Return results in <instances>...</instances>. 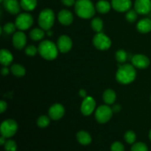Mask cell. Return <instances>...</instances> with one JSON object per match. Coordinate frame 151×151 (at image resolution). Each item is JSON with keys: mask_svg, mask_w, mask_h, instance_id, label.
Masks as SVG:
<instances>
[{"mask_svg": "<svg viewBox=\"0 0 151 151\" xmlns=\"http://www.w3.org/2000/svg\"><path fill=\"white\" fill-rule=\"evenodd\" d=\"M58 19L59 22L61 24L70 25L73 22V15L69 10H61L58 13Z\"/></svg>", "mask_w": 151, "mask_h": 151, "instance_id": "e0dca14e", "label": "cell"}, {"mask_svg": "<svg viewBox=\"0 0 151 151\" xmlns=\"http://www.w3.org/2000/svg\"><path fill=\"white\" fill-rule=\"evenodd\" d=\"M3 6L8 13L16 15L20 12L21 4L18 0H4Z\"/></svg>", "mask_w": 151, "mask_h": 151, "instance_id": "2e32d148", "label": "cell"}, {"mask_svg": "<svg viewBox=\"0 0 151 151\" xmlns=\"http://www.w3.org/2000/svg\"><path fill=\"white\" fill-rule=\"evenodd\" d=\"M61 1L64 5L67 6V7H71L76 3L75 0H61Z\"/></svg>", "mask_w": 151, "mask_h": 151, "instance_id": "d590c367", "label": "cell"}, {"mask_svg": "<svg viewBox=\"0 0 151 151\" xmlns=\"http://www.w3.org/2000/svg\"><path fill=\"white\" fill-rule=\"evenodd\" d=\"M6 142V138L4 137H3V136H1V137L0 138V145H4V144H5Z\"/></svg>", "mask_w": 151, "mask_h": 151, "instance_id": "60d3db41", "label": "cell"}, {"mask_svg": "<svg viewBox=\"0 0 151 151\" xmlns=\"http://www.w3.org/2000/svg\"><path fill=\"white\" fill-rule=\"evenodd\" d=\"M93 44L100 50H107L111 46L110 38L103 32H97L93 38Z\"/></svg>", "mask_w": 151, "mask_h": 151, "instance_id": "ba28073f", "label": "cell"}, {"mask_svg": "<svg viewBox=\"0 0 151 151\" xmlns=\"http://www.w3.org/2000/svg\"><path fill=\"white\" fill-rule=\"evenodd\" d=\"M132 5L131 0H112L111 6L116 11L126 12L130 10Z\"/></svg>", "mask_w": 151, "mask_h": 151, "instance_id": "5bb4252c", "label": "cell"}, {"mask_svg": "<svg viewBox=\"0 0 151 151\" xmlns=\"http://www.w3.org/2000/svg\"><path fill=\"white\" fill-rule=\"evenodd\" d=\"M96 106V102L91 97H86L83 99L81 104V113L85 116H89L94 112Z\"/></svg>", "mask_w": 151, "mask_h": 151, "instance_id": "9c48e42d", "label": "cell"}, {"mask_svg": "<svg viewBox=\"0 0 151 151\" xmlns=\"http://www.w3.org/2000/svg\"><path fill=\"white\" fill-rule=\"evenodd\" d=\"M113 111L108 105H103L97 108L95 112V118L99 123L104 124L109 122L112 117Z\"/></svg>", "mask_w": 151, "mask_h": 151, "instance_id": "5b68a950", "label": "cell"}, {"mask_svg": "<svg viewBox=\"0 0 151 151\" xmlns=\"http://www.w3.org/2000/svg\"><path fill=\"white\" fill-rule=\"evenodd\" d=\"M4 150L6 151H16L17 149V145H16V142L13 140L9 139L6 141L5 144L4 145Z\"/></svg>", "mask_w": 151, "mask_h": 151, "instance_id": "4dcf8cb0", "label": "cell"}, {"mask_svg": "<svg viewBox=\"0 0 151 151\" xmlns=\"http://www.w3.org/2000/svg\"><path fill=\"white\" fill-rule=\"evenodd\" d=\"M57 47L62 53H66L70 51L72 47V41L68 35H63L58 39Z\"/></svg>", "mask_w": 151, "mask_h": 151, "instance_id": "30bf717a", "label": "cell"}, {"mask_svg": "<svg viewBox=\"0 0 151 151\" xmlns=\"http://www.w3.org/2000/svg\"><path fill=\"white\" fill-rule=\"evenodd\" d=\"M38 52L43 58L48 60H54L57 58L58 48L57 46L49 40L41 41L38 46Z\"/></svg>", "mask_w": 151, "mask_h": 151, "instance_id": "3957f363", "label": "cell"}, {"mask_svg": "<svg viewBox=\"0 0 151 151\" xmlns=\"http://www.w3.org/2000/svg\"><path fill=\"white\" fill-rule=\"evenodd\" d=\"M111 109H112V111H113V112H114V113H118V112H119L121 111L122 107H121L120 105L116 104V105H114L113 107H112Z\"/></svg>", "mask_w": 151, "mask_h": 151, "instance_id": "74e56055", "label": "cell"}, {"mask_svg": "<svg viewBox=\"0 0 151 151\" xmlns=\"http://www.w3.org/2000/svg\"><path fill=\"white\" fill-rule=\"evenodd\" d=\"M115 58H116V60H117L119 63H125L127 60V58H128V55L127 52L123 50H119L118 51H116V54H115Z\"/></svg>", "mask_w": 151, "mask_h": 151, "instance_id": "83f0119b", "label": "cell"}, {"mask_svg": "<svg viewBox=\"0 0 151 151\" xmlns=\"http://www.w3.org/2000/svg\"><path fill=\"white\" fill-rule=\"evenodd\" d=\"M125 17H126L127 21L128 22L133 23L137 19V12L135 10H129L128 11H127Z\"/></svg>", "mask_w": 151, "mask_h": 151, "instance_id": "1f68e13d", "label": "cell"}, {"mask_svg": "<svg viewBox=\"0 0 151 151\" xmlns=\"http://www.w3.org/2000/svg\"><path fill=\"white\" fill-rule=\"evenodd\" d=\"M20 4L22 8L26 11H32L36 7L37 0H21Z\"/></svg>", "mask_w": 151, "mask_h": 151, "instance_id": "603a6c76", "label": "cell"}, {"mask_svg": "<svg viewBox=\"0 0 151 151\" xmlns=\"http://www.w3.org/2000/svg\"><path fill=\"white\" fill-rule=\"evenodd\" d=\"M55 22V13L51 9H44L38 16V24L44 30H50Z\"/></svg>", "mask_w": 151, "mask_h": 151, "instance_id": "277c9868", "label": "cell"}, {"mask_svg": "<svg viewBox=\"0 0 151 151\" xmlns=\"http://www.w3.org/2000/svg\"><path fill=\"white\" fill-rule=\"evenodd\" d=\"M18 131V124L11 119H6L1 125V134L5 138H10L16 134Z\"/></svg>", "mask_w": 151, "mask_h": 151, "instance_id": "8992f818", "label": "cell"}, {"mask_svg": "<svg viewBox=\"0 0 151 151\" xmlns=\"http://www.w3.org/2000/svg\"><path fill=\"white\" fill-rule=\"evenodd\" d=\"M132 64L138 69H146L150 65V60L144 55H136L131 59Z\"/></svg>", "mask_w": 151, "mask_h": 151, "instance_id": "9a60e30c", "label": "cell"}, {"mask_svg": "<svg viewBox=\"0 0 151 151\" xmlns=\"http://www.w3.org/2000/svg\"><path fill=\"white\" fill-rule=\"evenodd\" d=\"M91 28L97 32H100L103 28V22L100 18H94L91 21Z\"/></svg>", "mask_w": 151, "mask_h": 151, "instance_id": "484cf974", "label": "cell"}, {"mask_svg": "<svg viewBox=\"0 0 151 151\" xmlns=\"http://www.w3.org/2000/svg\"><path fill=\"white\" fill-rule=\"evenodd\" d=\"M16 27L21 31L27 30L29 29L33 24V18L32 15L27 13H23L19 14L16 17Z\"/></svg>", "mask_w": 151, "mask_h": 151, "instance_id": "52a82bcc", "label": "cell"}, {"mask_svg": "<svg viewBox=\"0 0 151 151\" xmlns=\"http://www.w3.org/2000/svg\"><path fill=\"white\" fill-rule=\"evenodd\" d=\"M111 4L106 0H100L96 4V10L100 13H107L110 11Z\"/></svg>", "mask_w": 151, "mask_h": 151, "instance_id": "7402d4cb", "label": "cell"}, {"mask_svg": "<svg viewBox=\"0 0 151 151\" xmlns=\"http://www.w3.org/2000/svg\"><path fill=\"white\" fill-rule=\"evenodd\" d=\"M149 138H150V139L151 140V130H150V133H149Z\"/></svg>", "mask_w": 151, "mask_h": 151, "instance_id": "b9f144b4", "label": "cell"}, {"mask_svg": "<svg viewBox=\"0 0 151 151\" xmlns=\"http://www.w3.org/2000/svg\"><path fill=\"white\" fill-rule=\"evenodd\" d=\"M50 118L47 116H45V115H42V116H40L38 117V120H37V125H38V127L43 128L48 126L50 125Z\"/></svg>", "mask_w": 151, "mask_h": 151, "instance_id": "4316f807", "label": "cell"}, {"mask_svg": "<svg viewBox=\"0 0 151 151\" xmlns=\"http://www.w3.org/2000/svg\"><path fill=\"white\" fill-rule=\"evenodd\" d=\"M11 72L16 77H23L26 73L25 68L20 64H13L11 66Z\"/></svg>", "mask_w": 151, "mask_h": 151, "instance_id": "d4e9b609", "label": "cell"}, {"mask_svg": "<svg viewBox=\"0 0 151 151\" xmlns=\"http://www.w3.org/2000/svg\"><path fill=\"white\" fill-rule=\"evenodd\" d=\"M65 113L64 107L61 104L55 103L49 109V116L53 120H58L61 119Z\"/></svg>", "mask_w": 151, "mask_h": 151, "instance_id": "7c38bea8", "label": "cell"}, {"mask_svg": "<svg viewBox=\"0 0 151 151\" xmlns=\"http://www.w3.org/2000/svg\"><path fill=\"white\" fill-rule=\"evenodd\" d=\"M77 139L80 144L83 145H88L91 142V137L88 133L86 131H81L77 134Z\"/></svg>", "mask_w": 151, "mask_h": 151, "instance_id": "ffe728a7", "label": "cell"}, {"mask_svg": "<svg viewBox=\"0 0 151 151\" xmlns=\"http://www.w3.org/2000/svg\"><path fill=\"white\" fill-rule=\"evenodd\" d=\"M9 72H10V71H9V69L7 66H4V67H3L2 69H1V74H2L3 76L8 75Z\"/></svg>", "mask_w": 151, "mask_h": 151, "instance_id": "f35d334b", "label": "cell"}, {"mask_svg": "<svg viewBox=\"0 0 151 151\" xmlns=\"http://www.w3.org/2000/svg\"><path fill=\"white\" fill-rule=\"evenodd\" d=\"M150 100H151V96H150Z\"/></svg>", "mask_w": 151, "mask_h": 151, "instance_id": "ee69618b", "label": "cell"}, {"mask_svg": "<svg viewBox=\"0 0 151 151\" xmlns=\"http://www.w3.org/2000/svg\"><path fill=\"white\" fill-rule=\"evenodd\" d=\"M137 71L134 65L124 63L119 66L116 73V79L121 84H129L135 80Z\"/></svg>", "mask_w": 151, "mask_h": 151, "instance_id": "6da1fadb", "label": "cell"}, {"mask_svg": "<svg viewBox=\"0 0 151 151\" xmlns=\"http://www.w3.org/2000/svg\"><path fill=\"white\" fill-rule=\"evenodd\" d=\"M131 151H148V149L145 143L137 142L133 145Z\"/></svg>", "mask_w": 151, "mask_h": 151, "instance_id": "d6a6232c", "label": "cell"}, {"mask_svg": "<svg viewBox=\"0 0 151 151\" xmlns=\"http://www.w3.org/2000/svg\"><path fill=\"white\" fill-rule=\"evenodd\" d=\"M3 1H4V0H0V1H1V2H3Z\"/></svg>", "mask_w": 151, "mask_h": 151, "instance_id": "7bdbcfd3", "label": "cell"}, {"mask_svg": "<svg viewBox=\"0 0 151 151\" xmlns=\"http://www.w3.org/2000/svg\"><path fill=\"white\" fill-rule=\"evenodd\" d=\"M134 8L139 14H147L151 11V0H136Z\"/></svg>", "mask_w": 151, "mask_h": 151, "instance_id": "8fae6325", "label": "cell"}, {"mask_svg": "<svg viewBox=\"0 0 151 151\" xmlns=\"http://www.w3.org/2000/svg\"><path fill=\"white\" fill-rule=\"evenodd\" d=\"M111 151H125V147L121 142H115L111 146Z\"/></svg>", "mask_w": 151, "mask_h": 151, "instance_id": "836d02e7", "label": "cell"}, {"mask_svg": "<svg viewBox=\"0 0 151 151\" xmlns=\"http://www.w3.org/2000/svg\"><path fill=\"white\" fill-rule=\"evenodd\" d=\"M16 28L17 27H16V24L8 22V23L5 24L4 25V27H2V29L5 33L12 34L13 33V32H15Z\"/></svg>", "mask_w": 151, "mask_h": 151, "instance_id": "f546056e", "label": "cell"}, {"mask_svg": "<svg viewBox=\"0 0 151 151\" xmlns=\"http://www.w3.org/2000/svg\"><path fill=\"white\" fill-rule=\"evenodd\" d=\"M79 94L80 96H81V97H83V98H86V97H87V94H86V90L84 89H81L79 91Z\"/></svg>", "mask_w": 151, "mask_h": 151, "instance_id": "ab89813d", "label": "cell"}, {"mask_svg": "<svg viewBox=\"0 0 151 151\" xmlns=\"http://www.w3.org/2000/svg\"><path fill=\"white\" fill-rule=\"evenodd\" d=\"M13 46L17 50H22L26 46L27 36L22 31H18L13 34Z\"/></svg>", "mask_w": 151, "mask_h": 151, "instance_id": "4fadbf2b", "label": "cell"}, {"mask_svg": "<svg viewBox=\"0 0 151 151\" xmlns=\"http://www.w3.org/2000/svg\"><path fill=\"white\" fill-rule=\"evenodd\" d=\"M103 98L106 104L112 105L116 101V94L114 90L107 89L103 93Z\"/></svg>", "mask_w": 151, "mask_h": 151, "instance_id": "44dd1931", "label": "cell"}, {"mask_svg": "<svg viewBox=\"0 0 151 151\" xmlns=\"http://www.w3.org/2000/svg\"><path fill=\"white\" fill-rule=\"evenodd\" d=\"M13 56L9 50L2 49L0 52V61L4 66H7L13 62Z\"/></svg>", "mask_w": 151, "mask_h": 151, "instance_id": "d6986e66", "label": "cell"}, {"mask_svg": "<svg viewBox=\"0 0 151 151\" xmlns=\"http://www.w3.org/2000/svg\"><path fill=\"white\" fill-rule=\"evenodd\" d=\"M7 103L3 101V100H1V101L0 102V112H1V113H3V112L5 111L6 109H7Z\"/></svg>", "mask_w": 151, "mask_h": 151, "instance_id": "8d00e7d4", "label": "cell"}, {"mask_svg": "<svg viewBox=\"0 0 151 151\" xmlns=\"http://www.w3.org/2000/svg\"><path fill=\"white\" fill-rule=\"evenodd\" d=\"M38 52V49L34 45H29L25 49V53L29 56H34L35 55H36Z\"/></svg>", "mask_w": 151, "mask_h": 151, "instance_id": "e575fe53", "label": "cell"}, {"mask_svg": "<svg viewBox=\"0 0 151 151\" xmlns=\"http://www.w3.org/2000/svg\"><path fill=\"white\" fill-rule=\"evenodd\" d=\"M29 36L33 41H40L43 39L44 37V32L43 29H39V28H35L32 29L29 33Z\"/></svg>", "mask_w": 151, "mask_h": 151, "instance_id": "cb8c5ba5", "label": "cell"}, {"mask_svg": "<svg viewBox=\"0 0 151 151\" xmlns=\"http://www.w3.org/2000/svg\"><path fill=\"white\" fill-rule=\"evenodd\" d=\"M75 10L76 14L84 19H91L95 13V8L91 0H77Z\"/></svg>", "mask_w": 151, "mask_h": 151, "instance_id": "7a4b0ae2", "label": "cell"}, {"mask_svg": "<svg viewBox=\"0 0 151 151\" xmlns=\"http://www.w3.org/2000/svg\"><path fill=\"white\" fill-rule=\"evenodd\" d=\"M124 138H125V142L128 144H134L137 139V136L136 134L132 131H128L124 135Z\"/></svg>", "mask_w": 151, "mask_h": 151, "instance_id": "f1b7e54d", "label": "cell"}, {"mask_svg": "<svg viewBox=\"0 0 151 151\" xmlns=\"http://www.w3.org/2000/svg\"><path fill=\"white\" fill-rule=\"evenodd\" d=\"M137 29L141 33H147L151 31V20L150 19H142L138 22Z\"/></svg>", "mask_w": 151, "mask_h": 151, "instance_id": "ac0fdd59", "label": "cell"}]
</instances>
